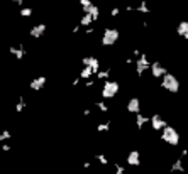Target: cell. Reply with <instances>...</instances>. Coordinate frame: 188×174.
<instances>
[{
	"instance_id": "52a82bcc",
	"label": "cell",
	"mask_w": 188,
	"mask_h": 174,
	"mask_svg": "<svg viewBox=\"0 0 188 174\" xmlns=\"http://www.w3.org/2000/svg\"><path fill=\"white\" fill-rule=\"evenodd\" d=\"M127 110L137 113V112H139V100H137V98H132V100L129 101V105H127Z\"/></svg>"
},
{
	"instance_id": "ba28073f",
	"label": "cell",
	"mask_w": 188,
	"mask_h": 174,
	"mask_svg": "<svg viewBox=\"0 0 188 174\" xmlns=\"http://www.w3.org/2000/svg\"><path fill=\"white\" fill-rule=\"evenodd\" d=\"M178 34L188 39V22H181V24L178 26Z\"/></svg>"
},
{
	"instance_id": "ac0fdd59",
	"label": "cell",
	"mask_w": 188,
	"mask_h": 174,
	"mask_svg": "<svg viewBox=\"0 0 188 174\" xmlns=\"http://www.w3.org/2000/svg\"><path fill=\"white\" fill-rule=\"evenodd\" d=\"M22 15L29 17V15H31V9H22Z\"/></svg>"
},
{
	"instance_id": "277c9868",
	"label": "cell",
	"mask_w": 188,
	"mask_h": 174,
	"mask_svg": "<svg viewBox=\"0 0 188 174\" xmlns=\"http://www.w3.org/2000/svg\"><path fill=\"white\" fill-rule=\"evenodd\" d=\"M117 91H119V84L115 83V81H109V83H105L104 90H102V95L105 98H112Z\"/></svg>"
},
{
	"instance_id": "9a60e30c",
	"label": "cell",
	"mask_w": 188,
	"mask_h": 174,
	"mask_svg": "<svg viewBox=\"0 0 188 174\" xmlns=\"http://www.w3.org/2000/svg\"><path fill=\"white\" fill-rule=\"evenodd\" d=\"M10 53H14L17 58H22V51L21 49H16V48H10Z\"/></svg>"
},
{
	"instance_id": "2e32d148",
	"label": "cell",
	"mask_w": 188,
	"mask_h": 174,
	"mask_svg": "<svg viewBox=\"0 0 188 174\" xmlns=\"http://www.w3.org/2000/svg\"><path fill=\"white\" fill-rule=\"evenodd\" d=\"M181 162H180V161H176V162H175V166H173V171H181Z\"/></svg>"
},
{
	"instance_id": "d6986e66",
	"label": "cell",
	"mask_w": 188,
	"mask_h": 174,
	"mask_svg": "<svg viewBox=\"0 0 188 174\" xmlns=\"http://www.w3.org/2000/svg\"><path fill=\"white\" fill-rule=\"evenodd\" d=\"M122 173H124V169H122V167H117V174H122Z\"/></svg>"
},
{
	"instance_id": "ffe728a7",
	"label": "cell",
	"mask_w": 188,
	"mask_h": 174,
	"mask_svg": "<svg viewBox=\"0 0 188 174\" xmlns=\"http://www.w3.org/2000/svg\"><path fill=\"white\" fill-rule=\"evenodd\" d=\"M14 2H17V4H19V2H21V0H14Z\"/></svg>"
},
{
	"instance_id": "3957f363",
	"label": "cell",
	"mask_w": 188,
	"mask_h": 174,
	"mask_svg": "<svg viewBox=\"0 0 188 174\" xmlns=\"http://www.w3.org/2000/svg\"><path fill=\"white\" fill-rule=\"evenodd\" d=\"M117 39H119V32L115 31V29H107L105 34H104L102 42H104V46H112Z\"/></svg>"
},
{
	"instance_id": "30bf717a",
	"label": "cell",
	"mask_w": 188,
	"mask_h": 174,
	"mask_svg": "<svg viewBox=\"0 0 188 174\" xmlns=\"http://www.w3.org/2000/svg\"><path fill=\"white\" fill-rule=\"evenodd\" d=\"M147 66H149V64H147L146 56H142V58L139 59V61H137V71H139V73H142V71H144V69L147 68Z\"/></svg>"
},
{
	"instance_id": "7c38bea8",
	"label": "cell",
	"mask_w": 188,
	"mask_h": 174,
	"mask_svg": "<svg viewBox=\"0 0 188 174\" xmlns=\"http://www.w3.org/2000/svg\"><path fill=\"white\" fill-rule=\"evenodd\" d=\"M85 64H88L90 68L93 69V71H97V69H98V61H97L95 58H87V59H85Z\"/></svg>"
},
{
	"instance_id": "9c48e42d",
	"label": "cell",
	"mask_w": 188,
	"mask_h": 174,
	"mask_svg": "<svg viewBox=\"0 0 188 174\" xmlns=\"http://www.w3.org/2000/svg\"><path fill=\"white\" fill-rule=\"evenodd\" d=\"M44 31H46V27L42 26V24H41V26H36L31 31V36L32 37H39V36H42V34H44Z\"/></svg>"
},
{
	"instance_id": "8fae6325",
	"label": "cell",
	"mask_w": 188,
	"mask_h": 174,
	"mask_svg": "<svg viewBox=\"0 0 188 174\" xmlns=\"http://www.w3.org/2000/svg\"><path fill=\"white\" fill-rule=\"evenodd\" d=\"M127 161H129V164H132V166H137L139 164V154L134 151V152L129 154V157H127Z\"/></svg>"
},
{
	"instance_id": "5bb4252c",
	"label": "cell",
	"mask_w": 188,
	"mask_h": 174,
	"mask_svg": "<svg viewBox=\"0 0 188 174\" xmlns=\"http://www.w3.org/2000/svg\"><path fill=\"white\" fill-rule=\"evenodd\" d=\"M92 19H95V17L92 15V14H87V15L81 19V24H83V26H88L90 22H92Z\"/></svg>"
},
{
	"instance_id": "6da1fadb",
	"label": "cell",
	"mask_w": 188,
	"mask_h": 174,
	"mask_svg": "<svg viewBox=\"0 0 188 174\" xmlns=\"http://www.w3.org/2000/svg\"><path fill=\"white\" fill-rule=\"evenodd\" d=\"M163 86H164L168 91L176 93L178 88H180V83H178L176 76H173V74H164V76H163Z\"/></svg>"
},
{
	"instance_id": "5b68a950",
	"label": "cell",
	"mask_w": 188,
	"mask_h": 174,
	"mask_svg": "<svg viewBox=\"0 0 188 174\" xmlns=\"http://www.w3.org/2000/svg\"><path fill=\"white\" fill-rule=\"evenodd\" d=\"M151 71H152V76H156V78H159V76H164L166 74V69L163 68L159 63H154L151 66Z\"/></svg>"
},
{
	"instance_id": "8992f818",
	"label": "cell",
	"mask_w": 188,
	"mask_h": 174,
	"mask_svg": "<svg viewBox=\"0 0 188 174\" xmlns=\"http://www.w3.org/2000/svg\"><path fill=\"white\" fill-rule=\"evenodd\" d=\"M151 122H152V128H156V130L158 128H164V127H166V123L163 122V118L159 115H154Z\"/></svg>"
},
{
	"instance_id": "7a4b0ae2",
	"label": "cell",
	"mask_w": 188,
	"mask_h": 174,
	"mask_svg": "<svg viewBox=\"0 0 188 174\" xmlns=\"http://www.w3.org/2000/svg\"><path fill=\"white\" fill-rule=\"evenodd\" d=\"M163 140H166L168 144H173V145H176L180 137H178V132L173 128V127H164V130H163Z\"/></svg>"
},
{
	"instance_id": "4fadbf2b",
	"label": "cell",
	"mask_w": 188,
	"mask_h": 174,
	"mask_svg": "<svg viewBox=\"0 0 188 174\" xmlns=\"http://www.w3.org/2000/svg\"><path fill=\"white\" fill-rule=\"evenodd\" d=\"M44 81H46V79L42 78V76H41V78H37V79H34V81L31 83V88H32V90H39L42 84H44Z\"/></svg>"
},
{
	"instance_id": "e0dca14e",
	"label": "cell",
	"mask_w": 188,
	"mask_h": 174,
	"mask_svg": "<svg viewBox=\"0 0 188 174\" xmlns=\"http://www.w3.org/2000/svg\"><path fill=\"white\" fill-rule=\"evenodd\" d=\"M144 122H146V118H144V117H141V115L137 117V125H139V127H142V123H144Z\"/></svg>"
}]
</instances>
